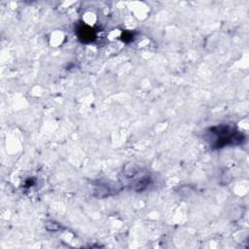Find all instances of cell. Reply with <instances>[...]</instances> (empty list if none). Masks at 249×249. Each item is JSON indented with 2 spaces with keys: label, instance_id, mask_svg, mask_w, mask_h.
Segmentation results:
<instances>
[{
  "label": "cell",
  "instance_id": "1",
  "mask_svg": "<svg viewBox=\"0 0 249 249\" xmlns=\"http://www.w3.org/2000/svg\"><path fill=\"white\" fill-rule=\"evenodd\" d=\"M211 146L214 149H220L228 145H238L244 141V135L230 124H220L208 128Z\"/></svg>",
  "mask_w": 249,
  "mask_h": 249
},
{
  "label": "cell",
  "instance_id": "3",
  "mask_svg": "<svg viewBox=\"0 0 249 249\" xmlns=\"http://www.w3.org/2000/svg\"><path fill=\"white\" fill-rule=\"evenodd\" d=\"M122 40L124 41V42H125V43H128V42H130V41H132L133 40V34L131 33V32H128V31H124L123 33H122Z\"/></svg>",
  "mask_w": 249,
  "mask_h": 249
},
{
  "label": "cell",
  "instance_id": "2",
  "mask_svg": "<svg viewBox=\"0 0 249 249\" xmlns=\"http://www.w3.org/2000/svg\"><path fill=\"white\" fill-rule=\"evenodd\" d=\"M76 34L81 42L87 44L93 42L96 38L95 30L87 24H79L76 29Z\"/></svg>",
  "mask_w": 249,
  "mask_h": 249
}]
</instances>
